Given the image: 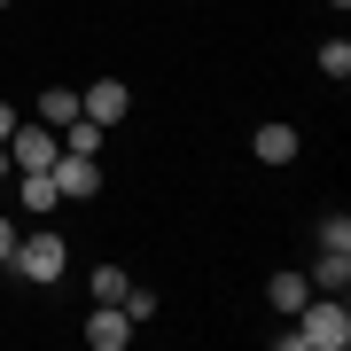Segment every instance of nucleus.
I'll return each instance as SVG.
<instances>
[{
	"label": "nucleus",
	"instance_id": "1",
	"mask_svg": "<svg viewBox=\"0 0 351 351\" xmlns=\"http://www.w3.org/2000/svg\"><path fill=\"white\" fill-rule=\"evenodd\" d=\"M289 351H343L351 343V304L343 297H304L297 304V328L281 336Z\"/></svg>",
	"mask_w": 351,
	"mask_h": 351
},
{
	"label": "nucleus",
	"instance_id": "2",
	"mask_svg": "<svg viewBox=\"0 0 351 351\" xmlns=\"http://www.w3.org/2000/svg\"><path fill=\"white\" fill-rule=\"evenodd\" d=\"M16 274H24V281H39V289H47V281H63V265H71V250H63V234H16Z\"/></svg>",
	"mask_w": 351,
	"mask_h": 351
},
{
	"label": "nucleus",
	"instance_id": "3",
	"mask_svg": "<svg viewBox=\"0 0 351 351\" xmlns=\"http://www.w3.org/2000/svg\"><path fill=\"white\" fill-rule=\"evenodd\" d=\"M55 156H63V133H55V125H24V117H16V133H8V164H24V172H47Z\"/></svg>",
	"mask_w": 351,
	"mask_h": 351
},
{
	"label": "nucleus",
	"instance_id": "4",
	"mask_svg": "<svg viewBox=\"0 0 351 351\" xmlns=\"http://www.w3.org/2000/svg\"><path fill=\"white\" fill-rule=\"evenodd\" d=\"M47 180H55V195H63V203H86V195L101 188L94 156H78V149H63V156H55V164H47Z\"/></svg>",
	"mask_w": 351,
	"mask_h": 351
},
{
	"label": "nucleus",
	"instance_id": "5",
	"mask_svg": "<svg viewBox=\"0 0 351 351\" xmlns=\"http://www.w3.org/2000/svg\"><path fill=\"white\" fill-rule=\"evenodd\" d=\"M86 343H94V351H125V343H133L125 304H94V313H86Z\"/></svg>",
	"mask_w": 351,
	"mask_h": 351
},
{
	"label": "nucleus",
	"instance_id": "6",
	"mask_svg": "<svg viewBox=\"0 0 351 351\" xmlns=\"http://www.w3.org/2000/svg\"><path fill=\"white\" fill-rule=\"evenodd\" d=\"M125 101H133V94H125V86H117V78H94V86H86V94H78V110H86V117H94V125H101V133H110V125H117V117H125Z\"/></svg>",
	"mask_w": 351,
	"mask_h": 351
},
{
	"label": "nucleus",
	"instance_id": "7",
	"mask_svg": "<svg viewBox=\"0 0 351 351\" xmlns=\"http://www.w3.org/2000/svg\"><path fill=\"white\" fill-rule=\"evenodd\" d=\"M304 141H297V125H258V141H250V156L258 164H289Z\"/></svg>",
	"mask_w": 351,
	"mask_h": 351
},
{
	"label": "nucleus",
	"instance_id": "8",
	"mask_svg": "<svg viewBox=\"0 0 351 351\" xmlns=\"http://www.w3.org/2000/svg\"><path fill=\"white\" fill-rule=\"evenodd\" d=\"M343 281H351V250H320L313 289H320V297H343Z\"/></svg>",
	"mask_w": 351,
	"mask_h": 351
},
{
	"label": "nucleus",
	"instance_id": "9",
	"mask_svg": "<svg viewBox=\"0 0 351 351\" xmlns=\"http://www.w3.org/2000/svg\"><path fill=\"white\" fill-rule=\"evenodd\" d=\"M71 117H78V86H47V94H39V125H55V133H63Z\"/></svg>",
	"mask_w": 351,
	"mask_h": 351
},
{
	"label": "nucleus",
	"instance_id": "10",
	"mask_svg": "<svg viewBox=\"0 0 351 351\" xmlns=\"http://www.w3.org/2000/svg\"><path fill=\"white\" fill-rule=\"evenodd\" d=\"M265 297H274V313H297V304L313 297V281H304V274H274V281H265Z\"/></svg>",
	"mask_w": 351,
	"mask_h": 351
},
{
	"label": "nucleus",
	"instance_id": "11",
	"mask_svg": "<svg viewBox=\"0 0 351 351\" xmlns=\"http://www.w3.org/2000/svg\"><path fill=\"white\" fill-rule=\"evenodd\" d=\"M63 149H78V156H94V149H101V125H94L86 110H78L71 125H63Z\"/></svg>",
	"mask_w": 351,
	"mask_h": 351
},
{
	"label": "nucleus",
	"instance_id": "12",
	"mask_svg": "<svg viewBox=\"0 0 351 351\" xmlns=\"http://www.w3.org/2000/svg\"><path fill=\"white\" fill-rule=\"evenodd\" d=\"M125 289H133V274H125V265H94V297H101V304H117Z\"/></svg>",
	"mask_w": 351,
	"mask_h": 351
},
{
	"label": "nucleus",
	"instance_id": "13",
	"mask_svg": "<svg viewBox=\"0 0 351 351\" xmlns=\"http://www.w3.org/2000/svg\"><path fill=\"white\" fill-rule=\"evenodd\" d=\"M55 203H63L55 180H47V172H24V211H55Z\"/></svg>",
	"mask_w": 351,
	"mask_h": 351
},
{
	"label": "nucleus",
	"instance_id": "14",
	"mask_svg": "<svg viewBox=\"0 0 351 351\" xmlns=\"http://www.w3.org/2000/svg\"><path fill=\"white\" fill-rule=\"evenodd\" d=\"M320 250H351V219H343V211L320 219Z\"/></svg>",
	"mask_w": 351,
	"mask_h": 351
},
{
	"label": "nucleus",
	"instance_id": "15",
	"mask_svg": "<svg viewBox=\"0 0 351 351\" xmlns=\"http://www.w3.org/2000/svg\"><path fill=\"white\" fill-rule=\"evenodd\" d=\"M117 304H125V320H133V328H149V313H156V297H149V289H141V281H133V289H125V297H117Z\"/></svg>",
	"mask_w": 351,
	"mask_h": 351
},
{
	"label": "nucleus",
	"instance_id": "16",
	"mask_svg": "<svg viewBox=\"0 0 351 351\" xmlns=\"http://www.w3.org/2000/svg\"><path fill=\"white\" fill-rule=\"evenodd\" d=\"M320 71H328V78H351V47H343V39H328V47H320Z\"/></svg>",
	"mask_w": 351,
	"mask_h": 351
},
{
	"label": "nucleus",
	"instance_id": "17",
	"mask_svg": "<svg viewBox=\"0 0 351 351\" xmlns=\"http://www.w3.org/2000/svg\"><path fill=\"white\" fill-rule=\"evenodd\" d=\"M16 258V219H0V265Z\"/></svg>",
	"mask_w": 351,
	"mask_h": 351
},
{
	"label": "nucleus",
	"instance_id": "18",
	"mask_svg": "<svg viewBox=\"0 0 351 351\" xmlns=\"http://www.w3.org/2000/svg\"><path fill=\"white\" fill-rule=\"evenodd\" d=\"M16 133V110H8V101H0V141H8Z\"/></svg>",
	"mask_w": 351,
	"mask_h": 351
},
{
	"label": "nucleus",
	"instance_id": "19",
	"mask_svg": "<svg viewBox=\"0 0 351 351\" xmlns=\"http://www.w3.org/2000/svg\"><path fill=\"white\" fill-rule=\"evenodd\" d=\"M8 172H16V164H8V141H0V180H8Z\"/></svg>",
	"mask_w": 351,
	"mask_h": 351
},
{
	"label": "nucleus",
	"instance_id": "20",
	"mask_svg": "<svg viewBox=\"0 0 351 351\" xmlns=\"http://www.w3.org/2000/svg\"><path fill=\"white\" fill-rule=\"evenodd\" d=\"M0 8H8V0H0Z\"/></svg>",
	"mask_w": 351,
	"mask_h": 351
}]
</instances>
